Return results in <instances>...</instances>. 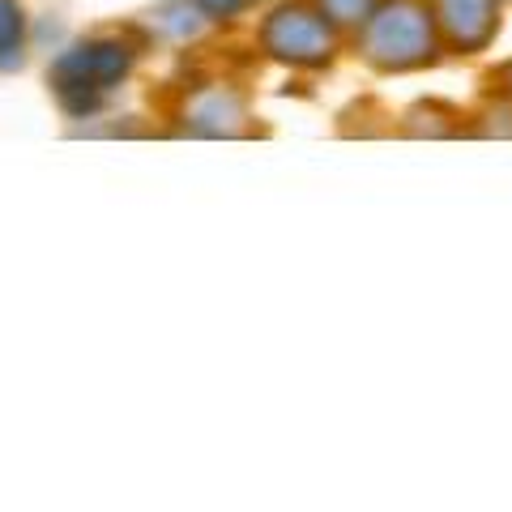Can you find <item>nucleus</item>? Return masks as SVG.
Wrapping results in <instances>:
<instances>
[{
  "instance_id": "f257e3e1",
  "label": "nucleus",
  "mask_w": 512,
  "mask_h": 512,
  "mask_svg": "<svg viewBox=\"0 0 512 512\" xmlns=\"http://www.w3.org/2000/svg\"><path fill=\"white\" fill-rule=\"evenodd\" d=\"M363 56L384 73H410L436 64L444 52L436 13L427 0H380L359 26Z\"/></svg>"
},
{
  "instance_id": "6e6552de",
  "label": "nucleus",
  "mask_w": 512,
  "mask_h": 512,
  "mask_svg": "<svg viewBox=\"0 0 512 512\" xmlns=\"http://www.w3.org/2000/svg\"><path fill=\"white\" fill-rule=\"evenodd\" d=\"M508 5H512V0H508Z\"/></svg>"
},
{
  "instance_id": "0eeeda50",
  "label": "nucleus",
  "mask_w": 512,
  "mask_h": 512,
  "mask_svg": "<svg viewBox=\"0 0 512 512\" xmlns=\"http://www.w3.org/2000/svg\"><path fill=\"white\" fill-rule=\"evenodd\" d=\"M487 82H491V94H495V99L512 103V56H508L504 64H495V69L487 73Z\"/></svg>"
},
{
  "instance_id": "423d86ee",
  "label": "nucleus",
  "mask_w": 512,
  "mask_h": 512,
  "mask_svg": "<svg viewBox=\"0 0 512 512\" xmlns=\"http://www.w3.org/2000/svg\"><path fill=\"white\" fill-rule=\"evenodd\" d=\"M22 43V13L13 9V0H0V64L18 56Z\"/></svg>"
},
{
  "instance_id": "39448f33",
  "label": "nucleus",
  "mask_w": 512,
  "mask_h": 512,
  "mask_svg": "<svg viewBox=\"0 0 512 512\" xmlns=\"http://www.w3.org/2000/svg\"><path fill=\"white\" fill-rule=\"evenodd\" d=\"M376 5L380 0H320V9H325V18L333 26H363Z\"/></svg>"
},
{
  "instance_id": "7ed1b4c3",
  "label": "nucleus",
  "mask_w": 512,
  "mask_h": 512,
  "mask_svg": "<svg viewBox=\"0 0 512 512\" xmlns=\"http://www.w3.org/2000/svg\"><path fill=\"white\" fill-rule=\"evenodd\" d=\"M274 47L278 56L295 60V64H329L333 60V22L320 18V13H308V9H286L278 13L274 22Z\"/></svg>"
},
{
  "instance_id": "20e7f679",
  "label": "nucleus",
  "mask_w": 512,
  "mask_h": 512,
  "mask_svg": "<svg viewBox=\"0 0 512 512\" xmlns=\"http://www.w3.org/2000/svg\"><path fill=\"white\" fill-rule=\"evenodd\" d=\"M128 69V52L116 43H90V47H77L69 60H60V90H107L116 77H124Z\"/></svg>"
},
{
  "instance_id": "f03ea898",
  "label": "nucleus",
  "mask_w": 512,
  "mask_h": 512,
  "mask_svg": "<svg viewBox=\"0 0 512 512\" xmlns=\"http://www.w3.org/2000/svg\"><path fill=\"white\" fill-rule=\"evenodd\" d=\"M436 13L440 39L457 56H483L504 30L508 0H427Z\"/></svg>"
}]
</instances>
